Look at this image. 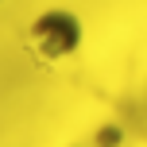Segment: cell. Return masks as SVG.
Wrapping results in <instances>:
<instances>
[{"label": "cell", "instance_id": "cell-1", "mask_svg": "<svg viewBox=\"0 0 147 147\" xmlns=\"http://www.w3.org/2000/svg\"><path fill=\"white\" fill-rule=\"evenodd\" d=\"M78 47H81V20L66 8H51L27 23V51L47 66L70 58Z\"/></svg>", "mask_w": 147, "mask_h": 147}]
</instances>
